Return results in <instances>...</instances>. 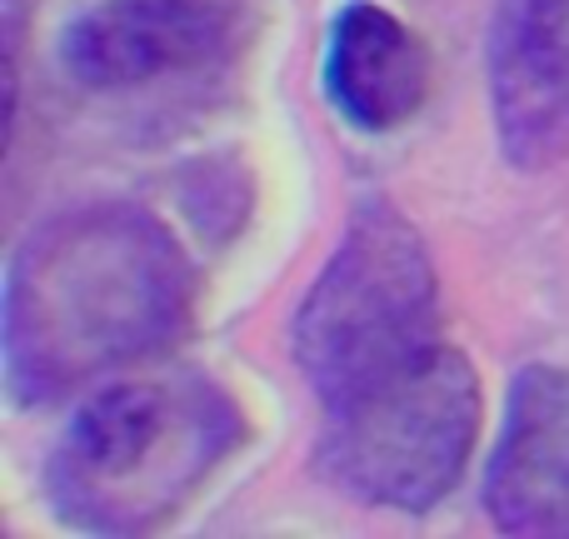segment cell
Wrapping results in <instances>:
<instances>
[{
  "label": "cell",
  "instance_id": "1",
  "mask_svg": "<svg viewBox=\"0 0 569 539\" xmlns=\"http://www.w3.org/2000/svg\"><path fill=\"white\" fill-rule=\"evenodd\" d=\"M196 266L140 206H76L20 240L0 300L16 405H56L156 360L186 335Z\"/></svg>",
  "mask_w": 569,
  "mask_h": 539
},
{
  "label": "cell",
  "instance_id": "2",
  "mask_svg": "<svg viewBox=\"0 0 569 539\" xmlns=\"http://www.w3.org/2000/svg\"><path fill=\"white\" fill-rule=\"evenodd\" d=\"M240 435L236 400L206 375L106 380L50 450L46 495L76 530L146 535L206 485Z\"/></svg>",
  "mask_w": 569,
  "mask_h": 539
},
{
  "label": "cell",
  "instance_id": "3",
  "mask_svg": "<svg viewBox=\"0 0 569 539\" xmlns=\"http://www.w3.org/2000/svg\"><path fill=\"white\" fill-rule=\"evenodd\" d=\"M290 345L320 405L345 400L440 345L430 250L390 200L355 206L330 266L305 290Z\"/></svg>",
  "mask_w": 569,
  "mask_h": 539
},
{
  "label": "cell",
  "instance_id": "4",
  "mask_svg": "<svg viewBox=\"0 0 569 539\" xmlns=\"http://www.w3.org/2000/svg\"><path fill=\"white\" fill-rule=\"evenodd\" d=\"M480 435V380L455 345L325 405L315 465L340 495L370 510L425 515L460 485Z\"/></svg>",
  "mask_w": 569,
  "mask_h": 539
},
{
  "label": "cell",
  "instance_id": "5",
  "mask_svg": "<svg viewBox=\"0 0 569 539\" xmlns=\"http://www.w3.org/2000/svg\"><path fill=\"white\" fill-rule=\"evenodd\" d=\"M236 40L230 0H100L60 36V66L86 90H136L200 70Z\"/></svg>",
  "mask_w": 569,
  "mask_h": 539
},
{
  "label": "cell",
  "instance_id": "6",
  "mask_svg": "<svg viewBox=\"0 0 569 539\" xmlns=\"http://www.w3.org/2000/svg\"><path fill=\"white\" fill-rule=\"evenodd\" d=\"M490 110L515 170L569 160V0H500L490 20Z\"/></svg>",
  "mask_w": 569,
  "mask_h": 539
},
{
  "label": "cell",
  "instance_id": "7",
  "mask_svg": "<svg viewBox=\"0 0 569 539\" xmlns=\"http://www.w3.org/2000/svg\"><path fill=\"white\" fill-rule=\"evenodd\" d=\"M485 510L505 535L569 539V370L525 365L510 380L485 465Z\"/></svg>",
  "mask_w": 569,
  "mask_h": 539
},
{
  "label": "cell",
  "instance_id": "8",
  "mask_svg": "<svg viewBox=\"0 0 569 539\" xmlns=\"http://www.w3.org/2000/svg\"><path fill=\"white\" fill-rule=\"evenodd\" d=\"M320 86L345 126L385 136L420 116L430 96V50L395 10L350 0L325 36Z\"/></svg>",
  "mask_w": 569,
  "mask_h": 539
}]
</instances>
